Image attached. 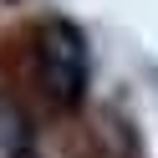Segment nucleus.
I'll return each instance as SVG.
<instances>
[{
  "instance_id": "f257e3e1",
  "label": "nucleus",
  "mask_w": 158,
  "mask_h": 158,
  "mask_svg": "<svg viewBox=\"0 0 158 158\" xmlns=\"http://www.w3.org/2000/svg\"><path fill=\"white\" fill-rule=\"evenodd\" d=\"M36 77L56 107H77L87 87V41L72 21H46L36 36Z\"/></svg>"
}]
</instances>
